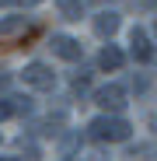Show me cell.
<instances>
[{
	"instance_id": "cell-1",
	"label": "cell",
	"mask_w": 157,
	"mask_h": 161,
	"mask_svg": "<svg viewBox=\"0 0 157 161\" xmlns=\"http://www.w3.org/2000/svg\"><path fill=\"white\" fill-rule=\"evenodd\" d=\"M129 133H133V126L122 116H98L87 123V137L98 144H122V140H129Z\"/></svg>"
},
{
	"instance_id": "cell-2",
	"label": "cell",
	"mask_w": 157,
	"mask_h": 161,
	"mask_svg": "<svg viewBox=\"0 0 157 161\" xmlns=\"http://www.w3.org/2000/svg\"><path fill=\"white\" fill-rule=\"evenodd\" d=\"M21 80L28 88H35V91H52L56 88V74H52V67H45V63H28L21 70Z\"/></svg>"
},
{
	"instance_id": "cell-3",
	"label": "cell",
	"mask_w": 157,
	"mask_h": 161,
	"mask_svg": "<svg viewBox=\"0 0 157 161\" xmlns=\"http://www.w3.org/2000/svg\"><path fill=\"white\" fill-rule=\"evenodd\" d=\"M94 102L101 105L105 112H122L126 109V88L122 84H105L94 91Z\"/></svg>"
},
{
	"instance_id": "cell-4",
	"label": "cell",
	"mask_w": 157,
	"mask_h": 161,
	"mask_svg": "<svg viewBox=\"0 0 157 161\" xmlns=\"http://www.w3.org/2000/svg\"><path fill=\"white\" fill-rule=\"evenodd\" d=\"M49 46H52V53H56L60 60H66V63H77V60L84 56V46L77 42V39H70V35H52Z\"/></svg>"
},
{
	"instance_id": "cell-5",
	"label": "cell",
	"mask_w": 157,
	"mask_h": 161,
	"mask_svg": "<svg viewBox=\"0 0 157 161\" xmlns=\"http://www.w3.org/2000/svg\"><path fill=\"white\" fill-rule=\"evenodd\" d=\"M129 46H133V60H136V63H147V60H154V46H150V35L140 28V25H136L133 32H129Z\"/></svg>"
},
{
	"instance_id": "cell-6",
	"label": "cell",
	"mask_w": 157,
	"mask_h": 161,
	"mask_svg": "<svg viewBox=\"0 0 157 161\" xmlns=\"http://www.w3.org/2000/svg\"><path fill=\"white\" fill-rule=\"evenodd\" d=\"M119 25H122V18H119L115 11H101V14H94L91 28H94V35H101V39H112V35L119 32Z\"/></svg>"
},
{
	"instance_id": "cell-7",
	"label": "cell",
	"mask_w": 157,
	"mask_h": 161,
	"mask_svg": "<svg viewBox=\"0 0 157 161\" xmlns=\"http://www.w3.org/2000/svg\"><path fill=\"white\" fill-rule=\"evenodd\" d=\"M122 60H126V56H122V49H119V46H112V42L98 53V67H101V70H108V74H115V70L122 67Z\"/></svg>"
},
{
	"instance_id": "cell-8",
	"label": "cell",
	"mask_w": 157,
	"mask_h": 161,
	"mask_svg": "<svg viewBox=\"0 0 157 161\" xmlns=\"http://www.w3.org/2000/svg\"><path fill=\"white\" fill-rule=\"evenodd\" d=\"M60 14L66 21H81L84 18V0H60Z\"/></svg>"
},
{
	"instance_id": "cell-9",
	"label": "cell",
	"mask_w": 157,
	"mask_h": 161,
	"mask_svg": "<svg viewBox=\"0 0 157 161\" xmlns=\"http://www.w3.org/2000/svg\"><path fill=\"white\" fill-rule=\"evenodd\" d=\"M28 28V18H4L0 21V39H7V35H18Z\"/></svg>"
},
{
	"instance_id": "cell-10",
	"label": "cell",
	"mask_w": 157,
	"mask_h": 161,
	"mask_svg": "<svg viewBox=\"0 0 157 161\" xmlns=\"http://www.w3.org/2000/svg\"><path fill=\"white\" fill-rule=\"evenodd\" d=\"M129 158H140V161H154V158H157V147H154V144H136L133 151H129Z\"/></svg>"
},
{
	"instance_id": "cell-11",
	"label": "cell",
	"mask_w": 157,
	"mask_h": 161,
	"mask_svg": "<svg viewBox=\"0 0 157 161\" xmlns=\"http://www.w3.org/2000/svg\"><path fill=\"white\" fill-rule=\"evenodd\" d=\"M11 109H14L18 116H21V112L28 116V112H32V98H21V95H14V98H11Z\"/></svg>"
},
{
	"instance_id": "cell-12",
	"label": "cell",
	"mask_w": 157,
	"mask_h": 161,
	"mask_svg": "<svg viewBox=\"0 0 157 161\" xmlns=\"http://www.w3.org/2000/svg\"><path fill=\"white\" fill-rule=\"evenodd\" d=\"M7 116H14V109H11V98H0V123H4Z\"/></svg>"
},
{
	"instance_id": "cell-13",
	"label": "cell",
	"mask_w": 157,
	"mask_h": 161,
	"mask_svg": "<svg viewBox=\"0 0 157 161\" xmlns=\"http://www.w3.org/2000/svg\"><path fill=\"white\" fill-rule=\"evenodd\" d=\"M14 4H24V7H35V4H42V0H14Z\"/></svg>"
},
{
	"instance_id": "cell-14",
	"label": "cell",
	"mask_w": 157,
	"mask_h": 161,
	"mask_svg": "<svg viewBox=\"0 0 157 161\" xmlns=\"http://www.w3.org/2000/svg\"><path fill=\"white\" fill-rule=\"evenodd\" d=\"M150 130H154V133H157V112H154V116H150Z\"/></svg>"
},
{
	"instance_id": "cell-15",
	"label": "cell",
	"mask_w": 157,
	"mask_h": 161,
	"mask_svg": "<svg viewBox=\"0 0 157 161\" xmlns=\"http://www.w3.org/2000/svg\"><path fill=\"white\" fill-rule=\"evenodd\" d=\"M0 161H24V158H0Z\"/></svg>"
},
{
	"instance_id": "cell-16",
	"label": "cell",
	"mask_w": 157,
	"mask_h": 161,
	"mask_svg": "<svg viewBox=\"0 0 157 161\" xmlns=\"http://www.w3.org/2000/svg\"><path fill=\"white\" fill-rule=\"evenodd\" d=\"M154 35H157V18H154Z\"/></svg>"
}]
</instances>
